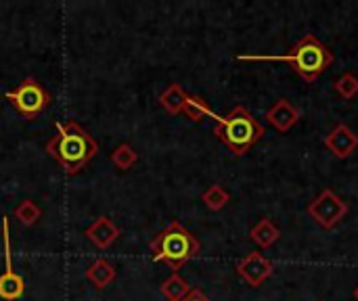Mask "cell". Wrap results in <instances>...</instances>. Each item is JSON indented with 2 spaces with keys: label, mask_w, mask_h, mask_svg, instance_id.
<instances>
[{
  "label": "cell",
  "mask_w": 358,
  "mask_h": 301,
  "mask_svg": "<svg viewBox=\"0 0 358 301\" xmlns=\"http://www.w3.org/2000/svg\"><path fill=\"white\" fill-rule=\"evenodd\" d=\"M99 147L92 136L78 122L57 124L55 136L46 142V153L57 159L67 176L80 174L86 170L90 159L96 155Z\"/></svg>",
  "instance_id": "obj_1"
},
{
  "label": "cell",
  "mask_w": 358,
  "mask_h": 301,
  "mask_svg": "<svg viewBox=\"0 0 358 301\" xmlns=\"http://www.w3.org/2000/svg\"><path fill=\"white\" fill-rule=\"evenodd\" d=\"M239 61H279L287 63L302 80L315 82L334 63V52L313 34L302 36L287 54L266 57V54H241Z\"/></svg>",
  "instance_id": "obj_2"
},
{
  "label": "cell",
  "mask_w": 358,
  "mask_h": 301,
  "mask_svg": "<svg viewBox=\"0 0 358 301\" xmlns=\"http://www.w3.org/2000/svg\"><path fill=\"white\" fill-rule=\"evenodd\" d=\"M214 119H216V128H214L216 138L235 157L245 155L264 136V126L245 107H235L227 115H216Z\"/></svg>",
  "instance_id": "obj_3"
},
{
  "label": "cell",
  "mask_w": 358,
  "mask_h": 301,
  "mask_svg": "<svg viewBox=\"0 0 358 301\" xmlns=\"http://www.w3.org/2000/svg\"><path fill=\"white\" fill-rule=\"evenodd\" d=\"M199 241L191 235L180 222H170L151 243L149 251L155 262L166 264L174 272H178L187 262L199 256Z\"/></svg>",
  "instance_id": "obj_4"
},
{
  "label": "cell",
  "mask_w": 358,
  "mask_h": 301,
  "mask_svg": "<svg viewBox=\"0 0 358 301\" xmlns=\"http://www.w3.org/2000/svg\"><path fill=\"white\" fill-rule=\"evenodd\" d=\"M6 101L17 109L21 117L36 119L46 107H50L52 96L40 82H36L34 78H25L17 84V88L6 92Z\"/></svg>",
  "instance_id": "obj_5"
},
{
  "label": "cell",
  "mask_w": 358,
  "mask_h": 301,
  "mask_svg": "<svg viewBox=\"0 0 358 301\" xmlns=\"http://www.w3.org/2000/svg\"><path fill=\"white\" fill-rule=\"evenodd\" d=\"M306 214L325 230H331L336 228L348 214V203L331 189H325L321 191L313 201L310 205L306 207Z\"/></svg>",
  "instance_id": "obj_6"
},
{
  "label": "cell",
  "mask_w": 358,
  "mask_h": 301,
  "mask_svg": "<svg viewBox=\"0 0 358 301\" xmlns=\"http://www.w3.org/2000/svg\"><path fill=\"white\" fill-rule=\"evenodd\" d=\"M8 218H2V243H4V272L0 274V300L4 301H17L23 291H25V283L23 279L13 270V262H10V237H8Z\"/></svg>",
  "instance_id": "obj_7"
},
{
  "label": "cell",
  "mask_w": 358,
  "mask_h": 301,
  "mask_svg": "<svg viewBox=\"0 0 358 301\" xmlns=\"http://www.w3.org/2000/svg\"><path fill=\"white\" fill-rule=\"evenodd\" d=\"M237 274L254 289L262 287L271 277H273V262L266 260L260 251L248 254L243 260L237 262Z\"/></svg>",
  "instance_id": "obj_8"
},
{
  "label": "cell",
  "mask_w": 358,
  "mask_h": 301,
  "mask_svg": "<svg viewBox=\"0 0 358 301\" xmlns=\"http://www.w3.org/2000/svg\"><path fill=\"white\" fill-rule=\"evenodd\" d=\"M325 147L338 157V159H348L358 149V136L352 128L346 124H338L327 136H325Z\"/></svg>",
  "instance_id": "obj_9"
},
{
  "label": "cell",
  "mask_w": 358,
  "mask_h": 301,
  "mask_svg": "<svg viewBox=\"0 0 358 301\" xmlns=\"http://www.w3.org/2000/svg\"><path fill=\"white\" fill-rule=\"evenodd\" d=\"M84 235L94 247L107 249L120 239L122 230H120V226L113 224V220L109 216H101V218H94V222L84 230Z\"/></svg>",
  "instance_id": "obj_10"
},
{
  "label": "cell",
  "mask_w": 358,
  "mask_h": 301,
  "mask_svg": "<svg viewBox=\"0 0 358 301\" xmlns=\"http://www.w3.org/2000/svg\"><path fill=\"white\" fill-rule=\"evenodd\" d=\"M266 122L281 134H287L298 122H300V111L287 101V98H279L268 111H266Z\"/></svg>",
  "instance_id": "obj_11"
},
{
  "label": "cell",
  "mask_w": 358,
  "mask_h": 301,
  "mask_svg": "<svg viewBox=\"0 0 358 301\" xmlns=\"http://www.w3.org/2000/svg\"><path fill=\"white\" fill-rule=\"evenodd\" d=\"M86 279L96 287V289H105L113 283L115 279V268L109 260L101 258V260H94L88 268H86Z\"/></svg>",
  "instance_id": "obj_12"
},
{
  "label": "cell",
  "mask_w": 358,
  "mask_h": 301,
  "mask_svg": "<svg viewBox=\"0 0 358 301\" xmlns=\"http://www.w3.org/2000/svg\"><path fill=\"white\" fill-rule=\"evenodd\" d=\"M279 237H281V230H279V228L275 226V222L268 220V218H262V220L250 230V239H252L260 249L273 247V245L279 241Z\"/></svg>",
  "instance_id": "obj_13"
},
{
  "label": "cell",
  "mask_w": 358,
  "mask_h": 301,
  "mask_svg": "<svg viewBox=\"0 0 358 301\" xmlns=\"http://www.w3.org/2000/svg\"><path fill=\"white\" fill-rule=\"evenodd\" d=\"M187 92H185V88L180 86V84H170L164 92H162V96H159V105L170 113V115H178V113H182V107H185V103H187Z\"/></svg>",
  "instance_id": "obj_14"
},
{
  "label": "cell",
  "mask_w": 358,
  "mask_h": 301,
  "mask_svg": "<svg viewBox=\"0 0 358 301\" xmlns=\"http://www.w3.org/2000/svg\"><path fill=\"white\" fill-rule=\"evenodd\" d=\"M182 115L189 122H195V124H199V122H203L208 117H212V119L216 117V113L212 111V107L208 105V101L201 98V96H195V94H189L187 96V103L182 107Z\"/></svg>",
  "instance_id": "obj_15"
},
{
  "label": "cell",
  "mask_w": 358,
  "mask_h": 301,
  "mask_svg": "<svg viewBox=\"0 0 358 301\" xmlns=\"http://www.w3.org/2000/svg\"><path fill=\"white\" fill-rule=\"evenodd\" d=\"M189 293H191V285L178 272H174L162 283V295L168 301H182Z\"/></svg>",
  "instance_id": "obj_16"
},
{
  "label": "cell",
  "mask_w": 358,
  "mask_h": 301,
  "mask_svg": "<svg viewBox=\"0 0 358 301\" xmlns=\"http://www.w3.org/2000/svg\"><path fill=\"white\" fill-rule=\"evenodd\" d=\"M201 201H203V205H206L210 212H220V210H224V207L229 205L231 195H229V191H227L224 186H220V184H212L210 189H206V191H203Z\"/></svg>",
  "instance_id": "obj_17"
},
{
  "label": "cell",
  "mask_w": 358,
  "mask_h": 301,
  "mask_svg": "<svg viewBox=\"0 0 358 301\" xmlns=\"http://www.w3.org/2000/svg\"><path fill=\"white\" fill-rule=\"evenodd\" d=\"M109 159H111V163H113L117 170L128 172V170L134 168V163L138 161V155H136V151H134L128 142H122V145H117V147L111 151Z\"/></svg>",
  "instance_id": "obj_18"
},
{
  "label": "cell",
  "mask_w": 358,
  "mask_h": 301,
  "mask_svg": "<svg viewBox=\"0 0 358 301\" xmlns=\"http://www.w3.org/2000/svg\"><path fill=\"white\" fill-rule=\"evenodd\" d=\"M13 214H15V218L23 224V226H34V224H38V220L42 218V210L31 201V199H23L15 210H13Z\"/></svg>",
  "instance_id": "obj_19"
},
{
  "label": "cell",
  "mask_w": 358,
  "mask_h": 301,
  "mask_svg": "<svg viewBox=\"0 0 358 301\" xmlns=\"http://www.w3.org/2000/svg\"><path fill=\"white\" fill-rule=\"evenodd\" d=\"M334 88H336V92H338L344 101H352L358 94V78L355 73L348 71V73H344V75H340V78L336 80Z\"/></svg>",
  "instance_id": "obj_20"
},
{
  "label": "cell",
  "mask_w": 358,
  "mask_h": 301,
  "mask_svg": "<svg viewBox=\"0 0 358 301\" xmlns=\"http://www.w3.org/2000/svg\"><path fill=\"white\" fill-rule=\"evenodd\" d=\"M182 301H212V300H210L201 289H191V293H189V295H187Z\"/></svg>",
  "instance_id": "obj_21"
},
{
  "label": "cell",
  "mask_w": 358,
  "mask_h": 301,
  "mask_svg": "<svg viewBox=\"0 0 358 301\" xmlns=\"http://www.w3.org/2000/svg\"><path fill=\"white\" fill-rule=\"evenodd\" d=\"M355 300L358 301V285H357V289H355Z\"/></svg>",
  "instance_id": "obj_22"
}]
</instances>
